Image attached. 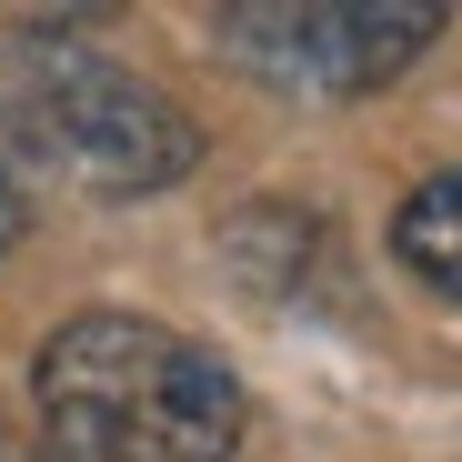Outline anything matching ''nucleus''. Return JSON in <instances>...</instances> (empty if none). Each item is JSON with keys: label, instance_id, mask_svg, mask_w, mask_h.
<instances>
[{"label": "nucleus", "instance_id": "3", "mask_svg": "<svg viewBox=\"0 0 462 462\" xmlns=\"http://www.w3.org/2000/svg\"><path fill=\"white\" fill-rule=\"evenodd\" d=\"M442 31H452L442 0H231V11H211L221 60L252 70L262 91H291V101L382 91Z\"/></svg>", "mask_w": 462, "mask_h": 462}, {"label": "nucleus", "instance_id": "2", "mask_svg": "<svg viewBox=\"0 0 462 462\" xmlns=\"http://www.w3.org/2000/svg\"><path fill=\"white\" fill-rule=\"evenodd\" d=\"M11 162L91 201H141L201 162V131L162 81L121 70L111 51H81L60 31H11L0 41V171Z\"/></svg>", "mask_w": 462, "mask_h": 462}, {"label": "nucleus", "instance_id": "5", "mask_svg": "<svg viewBox=\"0 0 462 462\" xmlns=\"http://www.w3.org/2000/svg\"><path fill=\"white\" fill-rule=\"evenodd\" d=\"M11 242H21V181L0 171V252H11Z\"/></svg>", "mask_w": 462, "mask_h": 462}, {"label": "nucleus", "instance_id": "6", "mask_svg": "<svg viewBox=\"0 0 462 462\" xmlns=\"http://www.w3.org/2000/svg\"><path fill=\"white\" fill-rule=\"evenodd\" d=\"M0 462H31V452H21V442H11V432H0Z\"/></svg>", "mask_w": 462, "mask_h": 462}, {"label": "nucleus", "instance_id": "1", "mask_svg": "<svg viewBox=\"0 0 462 462\" xmlns=\"http://www.w3.org/2000/svg\"><path fill=\"white\" fill-rule=\"evenodd\" d=\"M31 402L60 462H231L242 382L171 322L81 312L31 352Z\"/></svg>", "mask_w": 462, "mask_h": 462}, {"label": "nucleus", "instance_id": "4", "mask_svg": "<svg viewBox=\"0 0 462 462\" xmlns=\"http://www.w3.org/2000/svg\"><path fill=\"white\" fill-rule=\"evenodd\" d=\"M393 252H402L412 282H432V291L462 301V171H432V181L393 211Z\"/></svg>", "mask_w": 462, "mask_h": 462}]
</instances>
